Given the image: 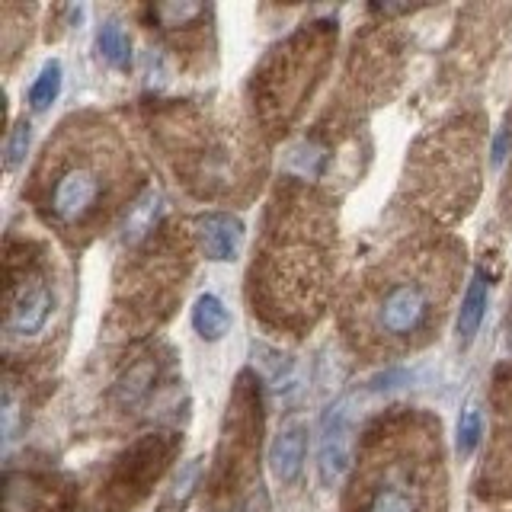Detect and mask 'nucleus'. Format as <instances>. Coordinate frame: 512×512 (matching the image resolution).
Segmentation results:
<instances>
[{"label": "nucleus", "mask_w": 512, "mask_h": 512, "mask_svg": "<svg viewBox=\"0 0 512 512\" xmlns=\"http://www.w3.org/2000/svg\"><path fill=\"white\" fill-rule=\"evenodd\" d=\"M352 400L343 397L324 413L317 432V474L324 487H340L352 468Z\"/></svg>", "instance_id": "f257e3e1"}, {"label": "nucleus", "mask_w": 512, "mask_h": 512, "mask_svg": "<svg viewBox=\"0 0 512 512\" xmlns=\"http://www.w3.org/2000/svg\"><path fill=\"white\" fill-rule=\"evenodd\" d=\"M432 295L423 282H394L375 308V324L388 336H413L426 327Z\"/></svg>", "instance_id": "f03ea898"}, {"label": "nucleus", "mask_w": 512, "mask_h": 512, "mask_svg": "<svg viewBox=\"0 0 512 512\" xmlns=\"http://www.w3.org/2000/svg\"><path fill=\"white\" fill-rule=\"evenodd\" d=\"M103 199V173L90 164H74L52 186V215L61 224H80Z\"/></svg>", "instance_id": "7ed1b4c3"}, {"label": "nucleus", "mask_w": 512, "mask_h": 512, "mask_svg": "<svg viewBox=\"0 0 512 512\" xmlns=\"http://www.w3.org/2000/svg\"><path fill=\"white\" fill-rule=\"evenodd\" d=\"M196 231H199L202 253L215 263L234 260L240 253V244H244V221L234 215H224V212L202 215L196 221Z\"/></svg>", "instance_id": "20e7f679"}, {"label": "nucleus", "mask_w": 512, "mask_h": 512, "mask_svg": "<svg viewBox=\"0 0 512 512\" xmlns=\"http://www.w3.org/2000/svg\"><path fill=\"white\" fill-rule=\"evenodd\" d=\"M48 314H52V292L48 285L36 282L23 288L20 295L10 301V311H7V333L13 336H32L45 327Z\"/></svg>", "instance_id": "39448f33"}, {"label": "nucleus", "mask_w": 512, "mask_h": 512, "mask_svg": "<svg viewBox=\"0 0 512 512\" xmlns=\"http://www.w3.org/2000/svg\"><path fill=\"white\" fill-rule=\"evenodd\" d=\"M304 445H308V432L304 426H288L282 429L269 448V471L279 484H295L304 464Z\"/></svg>", "instance_id": "423d86ee"}, {"label": "nucleus", "mask_w": 512, "mask_h": 512, "mask_svg": "<svg viewBox=\"0 0 512 512\" xmlns=\"http://www.w3.org/2000/svg\"><path fill=\"white\" fill-rule=\"evenodd\" d=\"M484 314H487V279L484 272H474L471 282H468V292L461 298V308H458V336L461 343H471L480 324H484Z\"/></svg>", "instance_id": "0eeeda50"}, {"label": "nucleus", "mask_w": 512, "mask_h": 512, "mask_svg": "<svg viewBox=\"0 0 512 512\" xmlns=\"http://www.w3.org/2000/svg\"><path fill=\"white\" fill-rule=\"evenodd\" d=\"M192 327H196V333L202 336V340L215 343V340H221L224 333H228L231 314L221 304V298H215V295H199L196 298V308H192Z\"/></svg>", "instance_id": "6e6552de"}, {"label": "nucleus", "mask_w": 512, "mask_h": 512, "mask_svg": "<svg viewBox=\"0 0 512 512\" xmlns=\"http://www.w3.org/2000/svg\"><path fill=\"white\" fill-rule=\"evenodd\" d=\"M154 375H157V365L154 362H135L128 372L119 378L116 384V400L122 407H138L144 397H148L151 391V384H154Z\"/></svg>", "instance_id": "1a4fd4ad"}, {"label": "nucleus", "mask_w": 512, "mask_h": 512, "mask_svg": "<svg viewBox=\"0 0 512 512\" xmlns=\"http://www.w3.org/2000/svg\"><path fill=\"white\" fill-rule=\"evenodd\" d=\"M253 359L260 362V368H263V375L269 378V384L276 391H288L292 388V381H295V362L288 359V356H282L279 349H269V346H253Z\"/></svg>", "instance_id": "9d476101"}, {"label": "nucleus", "mask_w": 512, "mask_h": 512, "mask_svg": "<svg viewBox=\"0 0 512 512\" xmlns=\"http://www.w3.org/2000/svg\"><path fill=\"white\" fill-rule=\"evenodd\" d=\"M365 512H420V496L407 484H384Z\"/></svg>", "instance_id": "9b49d317"}, {"label": "nucleus", "mask_w": 512, "mask_h": 512, "mask_svg": "<svg viewBox=\"0 0 512 512\" xmlns=\"http://www.w3.org/2000/svg\"><path fill=\"white\" fill-rule=\"evenodd\" d=\"M100 52H103V58L112 64V68H128L132 64V45H128V36L122 32V26L119 23H103L100 26Z\"/></svg>", "instance_id": "f8f14e48"}, {"label": "nucleus", "mask_w": 512, "mask_h": 512, "mask_svg": "<svg viewBox=\"0 0 512 512\" xmlns=\"http://www.w3.org/2000/svg\"><path fill=\"white\" fill-rule=\"evenodd\" d=\"M58 93H61V64L48 61L42 68V74L32 80V87H29V106L36 112H42L58 100Z\"/></svg>", "instance_id": "ddd939ff"}, {"label": "nucleus", "mask_w": 512, "mask_h": 512, "mask_svg": "<svg viewBox=\"0 0 512 512\" xmlns=\"http://www.w3.org/2000/svg\"><path fill=\"white\" fill-rule=\"evenodd\" d=\"M160 192H148L135 208H132V215H128V221H125V240L128 244H135L138 237H144L151 228H154V221H157V215H160Z\"/></svg>", "instance_id": "4468645a"}, {"label": "nucleus", "mask_w": 512, "mask_h": 512, "mask_svg": "<svg viewBox=\"0 0 512 512\" xmlns=\"http://www.w3.org/2000/svg\"><path fill=\"white\" fill-rule=\"evenodd\" d=\"M199 477H202V458H189L183 468H180V474H176V480H173L167 509H183L189 503V496L196 493Z\"/></svg>", "instance_id": "2eb2a0df"}, {"label": "nucleus", "mask_w": 512, "mask_h": 512, "mask_svg": "<svg viewBox=\"0 0 512 512\" xmlns=\"http://www.w3.org/2000/svg\"><path fill=\"white\" fill-rule=\"evenodd\" d=\"M480 432H484V423H480V410L471 404L464 407L461 420H458V452L461 455H471L477 442H480Z\"/></svg>", "instance_id": "dca6fc26"}, {"label": "nucleus", "mask_w": 512, "mask_h": 512, "mask_svg": "<svg viewBox=\"0 0 512 512\" xmlns=\"http://www.w3.org/2000/svg\"><path fill=\"white\" fill-rule=\"evenodd\" d=\"M29 141H32V128L23 122L13 128V135L7 141V151H4V167L7 170H16L26 160V151H29Z\"/></svg>", "instance_id": "f3484780"}, {"label": "nucleus", "mask_w": 512, "mask_h": 512, "mask_svg": "<svg viewBox=\"0 0 512 512\" xmlns=\"http://www.w3.org/2000/svg\"><path fill=\"white\" fill-rule=\"evenodd\" d=\"M202 13H205L202 4H160V7H154V16H160L164 26H186L189 20H196V16H202Z\"/></svg>", "instance_id": "a211bd4d"}, {"label": "nucleus", "mask_w": 512, "mask_h": 512, "mask_svg": "<svg viewBox=\"0 0 512 512\" xmlns=\"http://www.w3.org/2000/svg\"><path fill=\"white\" fill-rule=\"evenodd\" d=\"M13 423H16V407H13V394L4 391V442L13 439Z\"/></svg>", "instance_id": "6ab92c4d"}, {"label": "nucleus", "mask_w": 512, "mask_h": 512, "mask_svg": "<svg viewBox=\"0 0 512 512\" xmlns=\"http://www.w3.org/2000/svg\"><path fill=\"white\" fill-rule=\"evenodd\" d=\"M506 148H509V135L506 132H500V135H496V141H493V164H503V160H506Z\"/></svg>", "instance_id": "aec40b11"}, {"label": "nucleus", "mask_w": 512, "mask_h": 512, "mask_svg": "<svg viewBox=\"0 0 512 512\" xmlns=\"http://www.w3.org/2000/svg\"><path fill=\"white\" fill-rule=\"evenodd\" d=\"M509 346H512V320H509Z\"/></svg>", "instance_id": "412c9836"}]
</instances>
